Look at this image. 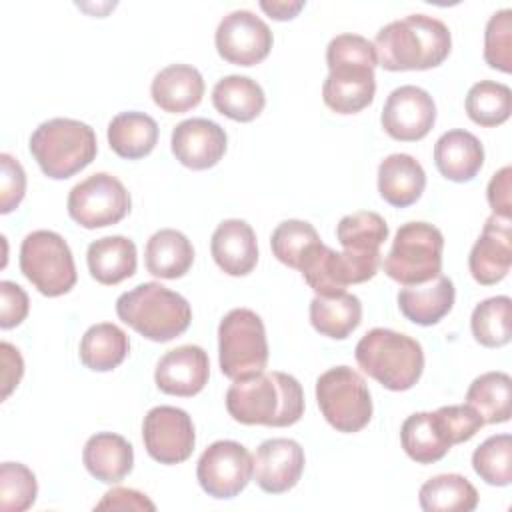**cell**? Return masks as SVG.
Wrapping results in <instances>:
<instances>
[{
	"mask_svg": "<svg viewBox=\"0 0 512 512\" xmlns=\"http://www.w3.org/2000/svg\"><path fill=\"white\" fill-rule=\"evenodd\" d=\"M354 356L364 374L392 392L410 390L424 370L420 342L390 328L368 330L356 344Z\"/></svg>",
	"mask_w": 512,
	"mask_h": 512,
	"instance_id": "5",
	"label": "cell"
},
{
	"mask_svg": "<svg viewBox=\"0 0 512 512\" xmlns=\"http://www.w3.org/2000/svg\"><path fill=\"white\" fill-rule=\"evenodd\" d=\"M484 60L490 68L512 72V10L502 8L488 18L484 30Z\"/></svg>",
	"mask_w": 512,
	"mask_h": 512,
	"instance_id": "42",
	"label": "cell"
},
{
	"mask_svg": "<svg viewBox=\"0 0 512 512\" xmlns=\"http://www.w3.org/2000/svg\"><path fill=\"white\" fill-rule=\"evenodd\" d=\"M38 482L34 472L20 462L0 466V508L4 512H24L36 502Z\"/></svg>",
	"mask_w": 512,
	"mask_h": 512,
	"instance_id": "41",
	"label": "cell"
},
{
	"mask_svg": "<svg viewBox=\"0 0 512 512\" xmlns=\"http://www.w3.org/2000/svg\"><path fill=\"white\" fill-rule=\"evenodd\" d=\"M226 132L208 118L182 120L170 138L176 160L192 170H208L216 166L226 152Z\"/></svg>",
	"mask_w": 512,
	"mask_h": 512,
	"instance_id": "19",
	"label": "cell"
},
{
	"mask_svg": "<svg viewBox=\"0 0 512 512\" xmlns=\"http://www.w3.org/2000/svg\"><path fill=\"white\" fill-rule=\"evenodd\" d=\"M328 76L322 100L336 114H356L372 104L376 92L374 44L360 34H338L326 48Z\"/></svg>",
	"mask_w": 512,
	"mask_h": 512,
	"instance_id": "1",
	"label": "cell"
},
{
	"mask_svg": "<svg viewBox=\"0 0 512 512\" xmlns=\"http://www.w3.org/2000/svg\"><path fill=\"white\" fill-rule=\"evenodd\" d=\"M0 352H2V366H4L2 368V400H6L10 392L18 386L24 374V362L18 348H14L10 342H2Z\"/></svg>",
	"mask_w": 512,
	"mask_h": 512,
	"instance_id": "48",
	"label": "cell"
},
{
	"mask_svg": "<svg viewBox=\"0 0 512 512\" xmlns=\"http://www.w3.org/2000/svg\"><path fill=\"white\" fill-rule=\"evenodd\" d=\"M362 320L360 298L348 292L334 296H314L310 302V324L322 336L344 340Z\"/></svg>",
	"mask_w": 512,
	"mask_h": 512,
	"instance_id": "32",
	"label": "cell"
},
{
	"mask_svg": "<svg viewBox=\"0 0 512 512\" xmlns=\"http://www.w3.org/2000/svg\"><path fill=\"white\" fill-rule=\"evenodd\" d=\"M434 414L452 446L460 442H468L484 426V420L480 418V414L468 404L442 406Z\"/></svg>",
	"mask_w": 512,
	"mask_h": 512,
	"instance_id": "43",
	"label": "cell"
},
{
	"mask_svg": "<svg viewBox=\"0 0 512 512\" xmlns=\"http://www.w3.org/2000/svg\"><path fill=\"white\" fill-rule=\"evenodd\" d=\"M512 264V226L508 218L488 216L474 242L468 268L472 278L482 286H492L506 278Z\"/></svg>",
	"mask_w": 512,
	"mask_h": 512,
	"instance_id": "18",
	"label": "cell"
},
{
	"mask_svg": "<svg viewBox=\"0 0 512 512\" xmlns=\"http://www.w3.org/2000/svg\"><path fill=\"white\" fill-rule=\"evenodd\" d=\"M434 164L452 182H470L484 164V146L468 130H448L434 144Z\"/></svg>",
	"mask_w": 512,
	"mask_h": 512,
	"instance_id": "23",
	"label": "cell"
},
{
	"mask_svg": "<svg viewBox=\"0 0 512 512\" xmlns=\"http://www.w3.org/2000/svg\"><path fill=\"white\" fill-rule=\"evenodd\" d=\"M320 242L322 240H320L316 228L304 220H284L274 228V232L270 236L272 254L282 264L296 268V270H300L302 260Z\"/></svg>",
	"mask_w": 512,
	"mask_h": 512,
	"instance_id": "39",
	"label": "cell"
},
{
	"mask_svg": "<svg viewBox=\"0 0 512 512\" xmlns=\"http://www.w3.org/2000/svg\"><path fill=\"white\" fill-rule=\"evenodd\" d=\"M150 94L160 110L182 114L200 104L204 96V78L190 64H170L154 76Z\"/></svg>",
	"mask_w": 512,
	"mask_h": 512,
	"instance_id": "22",
	"label": "cell"
},
{
	"mask_svg": "<svg viewBox=\"0 0 512 512\" xmlns=\"http://www.w3.org/2000/svg\"><path fill=\"white\" fill-rule=\"evenodd\" d=\"M510 182H512V168L504 166L490 178L486 188V198L492 212L508 220L512 216V184Z\"/></svg>",
	"mask_w": 512,
	"mask_h": 512,
	"instance_id": "46",
	"label": "cell"
},
{
	"mask_svg": "<svg viewBox=\"0 0 512 512\" xmlns=\"http://www.w3.org/2000/svg\"><path fill=\"white\" fill-rule=\"evenodd\" d=\"M210 252L222 272L228 276H246L258 262L256 234L246 220H224L212 234Z\"/></svg>",
	"mask_w": 512,
	"mask_h": 512,
	"instance_id": "21",
	"label": "cell"
},
{
	"mask_svg": "<svg viewBox=\"0 0 512 512\" xmlns=\"http://www.w3.org/2000/svg\"><path fill=\"white\" fill-rule=\"evenodd\" d=\"M212 104L222 116L230 120L252 122L264 110L266 96L256 80L230 74L214 84Z\"/></svg>",
	"mask_w": 512,
	"mask_h": 512,
	"instance_id": "30",
	"label": "cell"
},
{
	"mask_svg": "<svg viewBox=\"0 0 512 512\" xmlns=\"http://www.w3.org/2000/svg\"><path fill=\"white\" fill-rule=\"evenodd\" d=\"M466 404L472 406L484 424H502L512 414V380L506 372H486L472 380L466 392Z\"/></svg>",
	"mask_w": 512,
	"mask_h": 512,
	"instance_id": "34",
	"label": "cell"
},
{
	"mask_svg": "<svg viewBox=\"0 0 512 512\" xmlns=\"http://www.w3.org/2000/svg\"><path fill=\"white\" fill-rule=\"evenodd\" d=\"M464 106L474 124L494 128L510 118L512 90L502 82L480 80L468 90Z\"/></svg>",
	"mask_w": 512,
	"mask_h": 512,
	"instance_id": "36",
	"label": "cell"
},
{
	"mask_svg": "<svg viewBox=\"0 0 512 512\" xmlns=\"http://www.w3.org/2000/svg\"><path fill=\"white\" fill-rule=\"evenodd\" d=\"M380 122L390 138L416 142L432 130L436 122V104L424 88L406 84L388 94Z\"/></svg>",
	"mask_w": 512,
	"mask_h": 512,
	"instance_id": "16",
	"label": "cell"
},
{
	"mask_svg": "<svg viewBox=\"0 0 512 512\" xmlns=\"http://www.w3.org/2000/svg\"><path fill=\"white\" fill-rule=\"evenodd\" d=\"M2 164V176H0V212L8 214L12 212L24 198L26 192V174L22 164L10 156L0 154Z\"/></svg>",
	"mask_w": 512,
	"mask_h": 512,
	"instance_id": "44",
	"label": "cell"
},
{
	"mask_svg": "<svg viewBox=\"0 0 512 512\" xmlns=\"http://www.w3.org/2000/svg\"><path fill=\"white\" fill-rule=\"evenodd\" d=\"M254 460L246 446L234 440L212 442L198 458L196 478L202 490L212 498H234L250 482Z\"/></svg>",
	"mask_w": 512,
	"mask_h": 512,
	"instance_id": "13",
	"label": "cell"
},
{
	"mask_svg": "<svg viewBox=\"0 0 512 512\" xmlns=\"http://www.w3.org/2000/svg\"><path fill=\"white\" fill-rule=\"evenodd\" d=\"M254 480L268 494L294 488L304 472V448L292 438L264 440L254 454Z\"/></svg>",
	"mask_w": 512,
	"mask_h": 512,
	"instance_id": "17",
	"label": "cell"
},
{
	"mask_svg": "<svg viewBox=\"0 0 512 512\" xmlns=\"http://www.w3.org/2000/svg\"><path fill=\"white\" fill-rule=\"evenodd\" d=\"M214 44L230 64L254 66L272 50V32L268 24L250 10H234L226 14L214 34Z\"/></svg>",
	"mask_w": 512,
	"mask_h": 512,
	"instance_id": "15",
	"label": "cell"
},
{
	"mask_svg": "<svg viewBox=\"0 0 512 512\" xmlns=\"http://www.w3.org/2000/svg\"><path fill=\"white\" fill-rule=\"evenodd\" d=\"M228 414L246 426L262 424L284 428L296 424L304 414V392L300 382L284 372H260L234 380L226 392Z\"/></svg>",
	"mask_w": 512,
	"mask_h": 512,
	"instance_id": "2",
	"label": "cell"
},
{
	"mask_svg": "<svg viewBox=\"0 0 512 512\" xmlns=\"http://www.w3.org/2000/svg\"><path fill=\"white\" fill-rule=\"evenodd\" d=\"M260 8L274 20H292L302 8H304V2L302 0H274V2H266L262 0L260 2Z\"/></svg>",
	"mask_w": 512,
	"mask_h": 512,
	"instance_id": "49",
	"label": "cell"
},
{
	"mask_svg": "<svg viewBox=\"0 0 512 512\" xmlns=\"http://www.w3.org/2000/svg\"><path fill=\"white\" fill-rule=\"evenodd\" d=\"M218 362L230 380H242L264 372L268 364V340L262 318L250 308L230 310L218 326Z\"/></svg>",
	"mask_w": 512,
	"mask_h": 512,
	"instance_id": "8",
	"label": "cell"
},
{
	"mask_svg": "<svg viewBox=\"0 0 512 512\" xmlns=\"http://www.w3.org/2000/svg\"><path fill=\"white\" fill-rule=\"evenodd\" d=\"M30 154L52 180H66L84 170L98 152L94 130L74 118L42 122L30 136Z\"/></svg>",
	"mask_w": 512,
	"mask_h": 512,
	"instance_id": "6",
	"label": "cell"
},
{
	"mask_svg": "<svg viewBox=\"0 0 512 512\" xmlns=\"http://www.w3.org/2000/svg\"><path fill=\"white\" fill-rule=\"evenodd\" d=\"M82 462L90 476L96 480L104 484H116L132 472L134 448L120 434L98 432L86 440Z\"/></svg>",
	"mask_w": 512,
	"mask_h": 512,
	"instance_id": "24",
	"label": "cell"
},
{
	"mask_svg": "<svg viewBox=\"0 0 512 512\" xmlns=\"http://www.w3.org/2000/svg\"><path fill=\"white\" fill-rule=\"evenodd\" d=\"M426 188L422 164L410 154H390L378 166V192L390 206L414 204Z\"/></svg>",
	"mask_w": 512,
	"mask_h": 512,
	"instance_id": "26",
	"label": "cell"
},
{
	"mask_svg": "<svg viewBox=\"0 0 512 512\" xmlns=\"http://www.w3.org/2000/svg\"><path fill=\"white\" fill-rule=\"evenodd\" d=\"M130 204L124 184L106 172H96L78 182L66 200L70 218L88 230L118 224L130 212Z\"/></svg>",
	"mask_w": 512,
	"mask_h": 512,
	"instance_id": "12",
	"label": "cell"
},
{
	"mask_svg": "<svg viewBox=\"0 0 512 512\" xmlns=\"http://www.w3.org/2000/svg\"><path fill=\"white\" fill-rule=\"evenodd\" d=\"M20 270L32 286L56 298L76 284V266L68 242L52 230L30 232L20 246Z\"/></svg>",
	"mask_w": 512,
	"mask_h": 512,
	"instance_id": "10",
	"label": "cell"
},
{
	"mask_svg": "<svg viewBox=\"0 0 512 512\" xmlns=\"http://www.w3.org/2000/svg\"><path fill=\"white\" fill-rule=\"evenodd\" d=\"M144 262L146 270L158 278H182L194 262L192 242L174 228H162L146 242Z\"/></svg>",
	"mask_w": 512,
	"mask_h": 512,
	"instance_id": "28",
	"label": "cell"
},
{
	"mask_svg": "<svg viewBox=\"0 0 512 512\" xmlns=\"http://www.w3.org/2000/svg\"><path fill=\"white\" fill-rule=\"evenodd\" d=\"M472 336L486 348H500L512 336V302L508 296L482 300L470 316Z\"/></svg>",
	"mask_w": 512,
	"mask_h": 512,
	"instance_id": "38",
	"label": "cell"
},
{
	"mask_svg": "<svg viewBox=\"0 0 512 512\" xmlns=\"http://www.w3.org/2000/svg\"><path fill=\"white\" fill-rule=\"evenodd\" d=\"M380 254H356L350 250L336 252L326 244H316L300 264L304 282L318 296L346 292L348 284H362L376 276Z\"/></svg>",
	"mask_w": 512,
	"mask_h": 512,
	"instance_id": "11",
	"label": "cell"
},
{
	"mask_svg": "<svg viewBox=\"0 0 512 512\" xmlns=\"http://www.w3.org/2000/svg\"><path fill=\"white\" fill-rule=\"evenodd\" d=\"M454 298L456 290L452 280L438 274L430 282L404 286L398 292V308L406 320L420 326H432L452 310Z\"/></svg>",
	"mask_w": 512,
	"mask_h": 512,
	"instance_id": "25",
	"label": "cell"
},
{
	"mask_svg": "<svg viewBox=\"0 0 512 512\" xmlns=\"http://www.w3.org/2000/svg\"><path fill=\"white\" fill-rule=\"evenodd\" d=\"M472 468L486 484L508 486L512 482V436L486 438L472 454Z\"/></svg>",
	"mask_w": 512,
	"mask_h": 512,
	"instance_id": "40",
	"label": "cell"
},
{
	"mask_svg": "<svg viewBox=\"0 0 512 512\" xmlns=\"http://www.w3.org/2000/svg\"><path fill=\"white\" fill-rule=\"evenodd\" d=\"M208 354L196 344H184L168 350L156 364L154 382L160 392L170 396H194L208 384Z\"/></svg>",
	"mask_w": 512,
	"mask_h": 512,
	"instance_id": "20",
	"label": "cell"
},
{
	"mask_svg": "<svg viewBox=\"0 0 512 512\" xmlns=\"http://www.w3.org/2000/svg\"><path fill=\"white\" fill-rule=\"evenodd\" d=\"M118 318L152 342H168L184 334L192 320L190 304L160 282H144L116 300Z\"/></svg>",
	"mask_w": 512,
	"mask_h": 512,
	"instance_id": "4",
	"label": "cell"
},
{
	"mask_svg": "<svg viewBox=\"0 0 512 512\" xmlns=\"http://www.w3.org/2000/svg\"><path fill=\"white\" fill-rule=\"evenodd\" d=\"M158 142V124L144 112H120L108 124L110 148L126 160L148 156Z\"/></svg>",
	"mask_w": 512,
	"mask_h": 512,
	"instance_id": "29",
	"label": "cell"
},
{
	"mask_svg": "<svg viewBox=\"0 0 512 512\" xmlns=\"http://www.w3.org/2000/svg\"><path fill=\"white\" fill-rule=\"evenodd\" d=\"M142 440L152 460L180 464L190 458L196 444L192 418L182 408L156 406L144 416Z\"/></svg>",
	"mask_w": 512,
	"mask_h": 512,
	"instance_id": "14",
	"label": "cell"
},
{
	"mask_svg": "<svg viewBox=\"0 0 512 512\" xmlns=\"http://www.w3.org/2000/svg\"><path fill=\"white\" fill-rule=\"evenodd\" d=\"M316 402L326 422L344 434L360 432L372 418L368 384L350 366H334L318 376Z\"/></svg>",
	"mask_w": 512,
	"mask_h": 512,
	"instance_id": "9",
	"label": "cell"
},
{
	"mask_svg": "<svg viewBox=\"0 0 512 512\" xmlns=\"http://www.w3.org/2000/svg\"><path fill=\"white\" fill-rule=\"evenodd\" d=\"M336 238L344 250L356 254H380V246L388 238V224L378 212L358 210L338 222Z\"/></svg>",
	"mask_w": 512,
	"mask_h": 512,
	"instance_id": "37",
	"label": "cell"
},
{
	"mask_svg": "<svg viewBox=\"0 0 512 512\" xmlns=\"http://www.w3.org/2000/svg\"><path fill=\"white\" fill-rule=\"evenodd\" d=\"M96 510H156L154 502L132 488H112L104 494V498L94 506Z\"/></svg>",
	"mask_w": 512,
	"mask_h": 512,
	"instance_id": "47",
	"label": "cell"
},
{
	"mask_svg": "<svg viewBox=\"0 0 512 512\" xmlns=\"http://www.w3.org/2000/svg\"><path fill=\"white\" fill-rule=\"evenodd\" d=\"M418 502L426 512H472L478 506V492L460 474H438L420 486Z\"/></svg>",
	"mask_w": 512,
	"mask_h": 512,
	"instance_id": "35",
	"label": "cell"
},
{
	"mask_svg": "<svg viewBox=\"0 0 512 512\" xmlns=\"http://www.w3.org/2000/svg\"><path fill=\"white\" fill-rule=\"evenodd\" d=\"M90 276L104 284L114 286L136 272V244L126 236H104L90 242L86 250Z\"/></svg>",
	"mask_w": 512,
	"mask_h": 512,
	"instance_id": "27",
	"label": "cell"
},
{
	"mask_svg": "<svg viewBox=\"0 0 512 512\" xmlns=\"http://www.w3.org/2000/svg\"><path fill=\"white\" fill-rule=\"evenodd\" d=\"M30 300L28 294L24 292L22 286L10 280L0 282V328L8 330L18 324L28 316Z\"/></svg>",
	"mask_w": 512,
	"mask_h": 512,
	"instance_id": "45",
	"label": "cell"
},
{
	"mask_svg": "<svg viewBox=\"0 0 512 512\" xmlns=\"http://www.w3.org/2000/svg\"><path fill=\"white\" fill-rule=\"evenodd\" d=\"M442 232L428 222H406L398 228L388 254L382 260L384 272L402 286L434 280L442 270Z\"/></svg>",
	"mask_w": 512,
	"mask_h": 512,
	"instance_id": "7",
	"label": "cell"
},
{
	"mask_svg": "<svg viewBox=\"0 0 512 512\" xmlns=\"http://www.w3.org/2000/svg\"><path fill=\"white\" fill-rule=\"evenodd\" d=\"M404 452L418 464H434L452 448L434 412H414L400 428Z\"/></svg>",
	"mask_w": 512,
	"mask_h": 512,
	"instance_id": "31",
	"label": "cell"
},
{
	"mask_svg": "<svg viewBox=\"0 0 512 512\" xmlns=\"http://www.w3.org/2000/svg\"><path fill=\"white\" fill-rule=\"evenodd\" d=\"M128 352V334L112 322H100L90 326L84 332L78 348L82 364L94 372H110L118 368Z\"/></svg>",
	"mask_w": 512,
	"mask_h": 512,
	"instance_id": "33",
	"label": "cell"
},
{
	"mask_svg": "<svg viewBox=\"0 0 512 512\" xmlns=\"http://www.w3.org/2000/svg\"><path fill=\"white\" fill-rule=\"evenodd\" d=\"M372 44L384 70H428L448 58L452 36L442 20L410 14L382 26Z\"/></svg>",
	"mask_w": 512,
	"mask_h": 512,
	"instance_id": "3",
	"label": "cell"
}]
</instances>
